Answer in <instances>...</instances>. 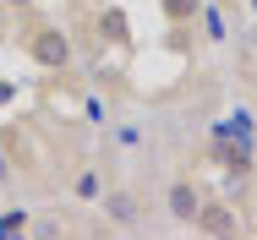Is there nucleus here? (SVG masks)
I'll return each instance as SVG.
<instances>
[{"label": "nucleus", "mask_w": 257, "mask_h": 240, "mask_svg": "<svg viewBox=\"0 0 257 240\" xmlns=\"http://www.w3.org/2000/svg\"><path fill=\"white\" fill-rule=\"evenodd\" d=\"M28 60L33 66H44V71H71V39H66V28H50V22H39V28H28Z\"/></svg>", "instance_id": "obj_1"}, {"label": "nucleus", "mask_w": 257, "mask_h": 240, "mask_svg": "<svg viewBox=\"0 0 257 240\" xmlns=\"http://www.w3.org/2000/svg\"><path fill=\"white\" fill-rule=\"evenodd\" d=\"M192 229H203V235H235V207L230 202H203L197 218H192Z\"/></svg>", "instance_id": "obj_2"}, {"label": "nucleus", "mask_w": 257, "mask_h": 240, "mask_svg": "<svg viewBox=\"0 0 257 240\" xmlns=\"http://www.w3.org/2000/svg\"><path fill=\"white\" fill-rule=\"evenodd\" d=\"M164 202H170V218H175V224H192L197 207H203V191H197L192 180H175V186L164 191Z\"/></svg>", "instance_id": "obj_3"}, {"label": "nucleus", "mask_w": 257, "mask_h": 240, "mask_svg": "<svg viewBox=\"0 0 257 240\" xmlns=\"http://www.w3.org/2000/svg\"><path fill=\"white\" fill-rule=\"evenodd\" d=\"M99 39H109V44H132V28H126V11H120V6H104L99 11Z\"/></svg>", "instance_id": "obj_4"}, {"label": "nucleus", "mask_w": 257, "mask_h": 240, "mask_svg": "<svg viewBox=\"0 0 257 240\" xmlns=\"http://www.w3.org/2000/svg\"><path fill=\"white\" fill-rule=\"evenodd\" d=\"M104 213H109V218H115L120 229H132V224H137V202H132V196H126V191L104 196Z\"/></svg>", "instance_id": "obj_5"}, {"label": "nucleus", "mask_w": 257, "mask_h": 240, "mask_svg": "<svg viewBox=\"0 0 257 240\" xmlns=\"http://www.w3.org/2000/svg\"><path fill=\"white\" fill-rule=\"evenodd\" d=\"M197 11H203V0H164V17L170 22H192Z\"/></svg>", "instance_id": "obj_6"}, {"label": "nucleus", "mask_w": 257, "mask_h": 240, "mask_svg": "<svg viewBox=\"0 0 257 240\" xmlns=\"http://www.w3.org/2000/svg\"><path fill=\"white\" fill-rule=\"evenodd\" d=\"M203 28H208V39H213V44L230 33V28H224V11H219V6H203Z\"/></svg>", "instance_id": "obj_7"}, {"label": "nucleus", "mask_w": 257, "mask_h": 240, "mask_svg": "<svg viewBox=\"0 0 257 240\" xmlns=\"http://www.w3.org/2000/svg\"><path fill=\"white\" fill-rule=\"evenodd\" d=\"M22 229H28V213H22V207L0 213V235H22Z\"/></svg>", "instance_id": "obj_8"}, {"label": "nucleus", "mask_w": 257, "mask_h": 240, "mask_svg": "<svg viewBox=\"0 0 257 240\" xmlns=\"http://www.w3.org/2000/svg\"><path fill=\"white\" fill-rule=\"evenodd\" d=\"M99 175H93V169H88V175H77V196H82V202H99Z\"/></svg>", "instance_id": "obj_9"}, {"label": "nucleus", "mask_w": 257, "mask_h": 240, "mask_svg": "<svg viewBox=\"0 0 257 240\" xmlns=\"http://www.w3.org/2000/svg\"><path fill=\"white\" fill-rule=\"evenodd\" d=\"M11 169H17V164H11V153H6V147H0V186H6V180H11Z\"/></svg>", "instance_id": "obj_10"}, {"label": "nucleus", "mask_w": 257, "mask_h": 240, "mask_svg": "<svg viewBox=\"0 0 257 240\" xmlns=\"http://www.w3.org/2000/svg\"><path fill=\"white\" fill-rule=\"evenodd\" d=\"M6 104H17V82H0V109Z\"/></svg>", "instance_id": "obj_11"}, {"label": "nucleus", "mask_w": 257, "mask_h": 240, "mask_svg": "<svg viewBox=\"0 0 257 240\" xmlns=\"http://www.w3.org/2000/svg\"><path fill=\"white\" fill-rule=\"evenodd\" d=\"M6 6H33V0H6Z\"/></svg>", "instance_id": "obj_12"}, {"label": "nucleus", "mask_w": 257, "mask_h": 240, "mask_svg": "<svg viewBox=\"0 0 257 240\" xmlns=\"http://www.w3.org/2000/svg\"><path fill=\"white\" fill-rule=\"evenodd\" d=\"M252 224H257V207H252Z\"/></svg>", "instance_id": "obj_13"}]
</instances>
